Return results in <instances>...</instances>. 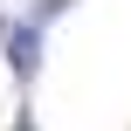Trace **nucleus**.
I'll list each match as a JSON object with an SVG mask.
<instances>
[{
  "instance_id": "obj_1",
  "label": "nucleus",
  "mask_w": 131,
  "mask_h": 131,
  "mask_svg": "<svg viewBox=\"0 0 131 131\" xmlns=\"http://www.w3.org/2000/svg\"><path fill=\"white\" fill-rule=\"evenodd\" d=\"M7 62H14V76H21V83L41 69V21H21V28L7 35Z\"/></svg>"
},
{
  "instance_id": "obj_2",
  "label": "nucleus",
  "mask_w": 131,
  "mask_h": 131,
  "mask_svg": "<svg viewBox=\"0 0 131 131\" xmlns=\"http://www.w3.org/2000/svg\"><path fill=\"white\" fill-rule=\"evenodd\" d=\"M14 131H35V117H28V111H21V124H14Z\"/></svg>"
}]
</instances>
